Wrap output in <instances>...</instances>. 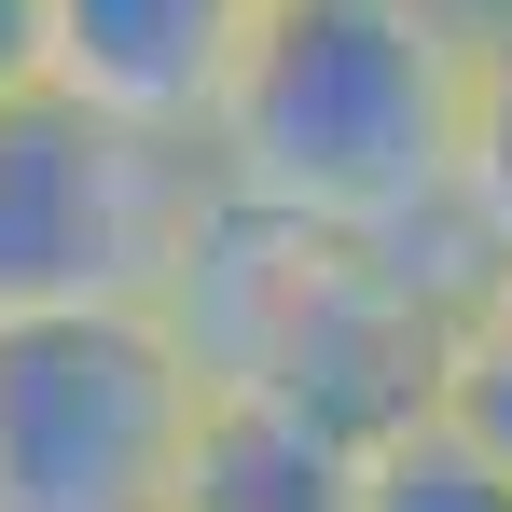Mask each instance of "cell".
Returning a JSON list of instances; mask_svg holds the SVG:
<instances>
[{"label": "cell", "instance_id": "cell-1", "mask_svg": "<svg viewBox=\"0 0 512 512\" xmlns=\"http://www.w3.org/2000/svg\"><path fill=\"white\" fill-rule=\"evenodd\" d=\"M471 42H485V14H457V0H263L250 56L208 111L222 208L471 277L457 250Z\"/></svg>", "mask_w": 512, "mask_h": 512}, {"label": "cell", "instance_id": "cell-7", "mask_svg": "<svg viewBox=\"0 0 512 512\" xmlns=\"http://www.w3.org/2000/svg\"><path fill=\"white\" fill-rule=\"evenodd\" d=\"M457 250L512 263V14L471 42V139H457Z\"/></svg>", "mask_w": 512, "mask_h": 512}, {"label": "cell", "instance_id": "cell-9", "mask_svg": "<svg viewBox=\"0 0 512 512\" xmlns=\"http://www.w3.org/2000/svg\"><path fill=\"white\" fill-rule=\"evenodd\" d=\"M457 14H512V0H457Z\"/></svg>", "mask_w": 512, "mask_h": 512}, {"label": "cell", "instance_id": "cell-8", "mask_svg": "<svg viewBox=\"0 0 512 512\" xmlns=\"http://www.w3.org/2000/svg\"><path fill=\"white\" fill-rule=\"evenodd\" d=\"M56 84V0H0V97Z\"/></svg>", "mask_w": 512, "mask_h": 512}, {"label": "cell", "instance_id": "cell-3", "mask_svg": "<svg viewBox=\"0 0 512 512\" xmlns=\"http://www.w3.org/2000/svg\"><path fill=\"white\" fill-rule=\"evenodd\" d=\"M222 180L180 139H139L70 84L0 97V319H84V305H180L208 250Z\"/></svg>", "mask_w": 512, "mask_h": 512}, {"label": "cell", "instance_id": "cell-2", "mask_svg": "<svg viewBox=\"0 0 512 512\" xmlns=\"http://www.w3.org/2000/svg\"><path fill=\"white\" fill-rule=\"evenodd\" d=\"M208 402L222 374L180 305L0 319V512H180Z\"/></svg>", "mask_w": 512, "mask_h": 512}, {"label": "cell", "instance_id": "cell-4", "mask_svg": "<svg viewBox=\"0 0 512 512\" xmlns=\"http://www.w3.org/2000/svg\"><path fill=\"white\" fill-rule=\"evenodd\" d=\"M250 28H263V0H56V84L139 139L208 153V111L236 84Z\"/></svg>", "mask_w": 512, "mask_h": 512}, {"label": "cell", "instance_id": "cell-6", "mask_svg": "<svg viewBox=\"0 0 512 512\" xmlns=\"http://www.w3.org/2000/svg\"><path fill=\"white\" fill-rule=\"evenodd\" d=\"M429 416L471 429L512 471V263H471L443 291V333H429Z\"/></svg>", "mask_w": 512, "mask_h": 512}, {"label": "cell", "instance_id": "cell-5", "mask_svg": "<svg viewBox=\"0 0 512 512\" xmlns=\"http://www.w3.org/2000/svg\"><path fill=\"white\" fill-rule=\"evenodd\" d=\"M346 485H360V429L346 416L291 402V388H222L180 512H346Z\"/></svg>", "mask_w": 512, "mask_h": 512}]
</instances>
